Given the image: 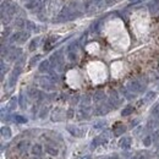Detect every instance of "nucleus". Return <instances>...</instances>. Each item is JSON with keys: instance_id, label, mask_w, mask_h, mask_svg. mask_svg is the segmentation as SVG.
Instances as JSON below:
<instances>
[{"instance_id": "nucleus-1", "label": "nucleus", "mask_w": 159, "mask_h": 159, "mask_svg": "<svg viewBox=\"0 0 159 159\" xmlns=\"http://www.w3.org/2000/svg\"><path fill=\"white\" fill-rule=\"evenodd\" d=\"M32 152H33V154H36V155H41V153H42V147L39 146V144L33 146V150H32Z\"/></svg>"}, {"instance_id": "nucleus-2", "label": "nucleus", "mask_w": 159, "mask_h": 159, "mask_svg": "<svg viewBox=\"0 0 159 159\" xmlns=\"http://www.w3.org/2000/svg\"><path fill=\"white\" fill-rule=\"evenodd\" d=\"M45 151L49 153V154H50V155H56L58 154V151L55 150V148H53V147H45Z\"/></svg>"}, {"instance_id": "nucleus-3", "label": "nucleus", "mask_w": 159, "mask_h": 159, "mask_svg": "<svg viewBox=\"0 0 159 159\" xmlns=\"http://www.w3.org/2000/svg\"><path fill=\"white\" fill-rule=\"evenodd\" d=\"M27 144H28V143L23 141V142H21V143L18 144V147H17V148H18L20 151H22V152H23V151H26V150H27Z\"/></svg>"}, {"instance_id": "nucleus-4", "label": "nucleus", "mask_w": 159, "mask_h": 159, "mask_svg": "<svg viewBox=\"0 0 159 159\" xmlns=\"http://www.w3.org/2000/svg\"><path fill=\"white\" fill-rule=\"evenodd\" d=\"M130 142H131L130 138H125V140H124L120 144H121V147H123V148H124V147H125V148H127L128 146H130Z\"/></svg>"}, {"instance_id": "nucleus-5", "label": "nucleus", "mask_w": 159, "mask_h": 159, "mask_svg": "<svg viewBox=\"0 0 159 159\" xmlns=\"http://www.w3.org/2000/svg\"><path fill=\"white\" fill-rule=\"evenodd\" d=\"M1 133H3V136L4 137H10V128H3L1 130Z\"/></svg>"}, {"instance_id": "nucleus-6", "label": "nucleus", "mask_w": 159, "mask_h": 159, "mask_svg": "<svg viewBox=\"0 0 159 159\" xmlns=\"http://www.w3.org/2000/svg\"><path fill=\"white\" fill-rule=\"evenodd\" d=\"M104 97V93L103 92H97L96 93V97H94V101H99V99H102Z\"/></svg>"}, {"instance_id": "nucleus-7", "label": "nucleus", "mask_w": 159, "mask_h": 159, "mask_svg": "<svg viewBox=\"0 0 159 159\" xmlns=\"http://www.w3.org/2000/svg\"><path fill=\"white\" fill-rule=\"evenodd\" d=\"M130 112H132V108H127V109H125V110L123 112V115H127V114H130Z\"/></svg>"}, {"instance_id": "nucleus-8", "label": "nucleus", "mask_w": 159, "mask_h": 159, "mask_svg": "<svg viewBox=\"0 0 159 159\" xmlns=\"http://www.w3.org/2000/svg\"><path fill=\"white\" fill-rule=\"evenodd\" d=\"M150 143H151V138L147 137L146 140H144V144H146V146H150Z\"/></svg>"}, {"instance_id": "nucleus-9", "label": "nucleus", "mask_w": 159, "mask_h": 159, "mask_svg": "<svg viewBox=\"0 0 159 159\" xmlns=\"http://www.w3.org/2000/svg\"><path fill=\"white\" fill-rule=\"evenodd\" d=\"M16 120H17V121H20V123H26V120H25V119L20 117V116H16Z\"/></svg>"}, {"instance_id": "nucleus-10", "label": "nucleus", "mask_w": 159, "mask_h": 159, "mask_svg": "<svg viewBox=\"0 0 159 159\" xmlns=\"http://www.w3.org/2000/svg\"><path fill=\"white\" fill-rule=\"evenodd\" d=\"M47 66H48V63H43V64L41 65V70L43 71V70H44V69H47Z\"/></svg>"}]
</instances>
